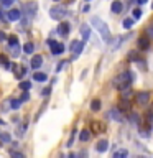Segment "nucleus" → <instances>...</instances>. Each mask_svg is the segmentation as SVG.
<instances>
[{
  "instance_id": "f257e3e1",
  "label": "nucleus",
  "mask_w": 153,
  "mask_h": 158,
  "mask_svg": "<svg viewBox=\"0 0 153 158\" xmlns=\"http://www.w3.org/2000/svg\"><path fill=\"white\" fill-rule=\"evenodd\" d=\"M132 81H133V73L132 71H123V73L118 74V76L114 77L112 86L115 87V89H118V91H123V89L130 87Z\"/></svg>"
},
{
  "instance_id": "f03ea898",
  "label": "nucleus",
  "mask_w": 153,
  "mask_h": 158,
  "mask_svg": "<svg viewBox=\"0 0 153 158\" xmlns=\"http://www.w3.org/2000/svg\"><path fill=\"white\" fill-rule=\"evenodd\" d=\"M91 25L99 31V35H101V38L104 40V41L110 43V30H109L107 23L104 22V20H101L99 17H92L91 18Z\"/></svg>"
},
{
  "instance_id": "7ed1b4c3",
  "label": "nucleus",
  "mask_w": 153,
  "mask_h": 158,
  "mask_svg": "<svg viewBox=\"0 0 153 158\" xmlns=\"http://www.w3.org/2000/svg\"><path fill=\"white\" fill-rule=\"evenodd\" d=\"M68 15V10L63 7V5H54V7L49 8V17H51L53 20H63L64 17Z\"/></svg>"
},
{
  "instance_id": "20e7f679",
  "label": "nucleus",
  "mask_w": 153,
  "mask_h": 158,
  "mask_svg": "<svg viewBox=\"0 0 153 158\" xmlns=\"http://www.w3.org/2000/svg\"><path fill=\"white\" fill-rule=\"evenodd\" d=\"M36 12H38V3L35 2V0H31V2H27L23 5V13L27 15V17H35L36 15Z\"/></svg>"
},
{
  "instance_id": "39448f33",
  "label": "nucleus",
  "mask_w": 153,
  "mask_h": 158,
  "mask_svg": "<svg viewBox=\"0 0 153 158\" xmlns=\"http://www.w3.org/2000/svg\"><path fill=\"white\" fill-rule=\"evenodd\" d=\"M48 44H49L51 53L54 54V56H59V54L64 53V44L63 43H58L56 40H48Z\"/></svg>"
},
{
  "instance_id": "423d86ee",
  "label": "nucleus",
  "mask_w": 153,
  "mask_h": 158,
  "mask_svg": "<svg viewBox=\"0 0 153 158\" xmlns=\"http://www.w3.org/2000/svg\"><path fill=\"white\" fill-rule=\"evenodd\" d=\"M148 101H150V92L142 91V92H137L135 94V102L138 104V106H147Z\"/></svg>"
},
{
  "instance_id": "0eeeda50",
  "label": "nucleus",
  "mask_w": 153,
  "mask_h": 158,
  "mask_svg": "<svg viewBox=\"0 0 153 158\" xmlns=\"http://www.w3.org/2000/svg\"><path fill=\"white\" fill-rule=\"evenodd\" d=\"M7 20H10V22H20L22 20V10H10V12L7 13Z\"/></svg>"
},
{
  "instance_id": "6e6552de",
  "label": "nucleus",
  "mask_w": 153,
  "mask_h": 158,
  "mask_svg": "<svg viewBox=\"0 0 153 158\" xmlns=\"http://www.w3.org/2000/svg\"><path fill=\"white\" fill-rule=\"evenodd\" d=\"M91 132L92 133H102V132H105V125L102 122L94 120V122H91Z\"/></svg>"
},
{
  "instance_id": "1a4fd4ad",
  "label": "nucleus",
  "mask_w": 153,
  "mask_h": 158,
  "mask_svg": "<svg viewBox=\"0 0 153 158\" xmlns=\"http://www.w3.org/2000/svg\"><path fill=\"white\" fill-rule=\"evenodd\" d=\"M69 30H71V25L66 23V22H63V23L58 25V35H61V36H68Z\"/></svg>"
},
{
  "instance_id": "9d476101",
  "label": "nucleus",
  "mask_w": 153,
  "mask_h": 158,
  "mask_svg": "<svg viewBox=\"0 0 153 158\" xmlns=\"http://www.w3.org/2000/svg\"><path fill=\"white\" fill-rule=\"evenodd\" d=\"M41 64H43L41 54H35V56H31V61H30V66H31V69H38Z\"/></svg>"
},
{
  "instance_id": "9b49d317",
  "label": "nucleus",
  "mask_w": 153,
  "mask_h": 158,
  "mask_svg": "<svg viewBox=\"0 0 153 158\" xmlns=\"http://www.w3.org/2000/svg\"><path fill=\"white\" fill-rule=\"evenodd\" d=\"M109 117H110L112 120H115V122H122L123 120V115L120 114L118 109H112V110H109Z\"/></svg>"
},
{
  "instance_id": "f8f14e48",
  "label": "nucleus",
  "mask_w": 153,
  "mask_h": 158,
  "mask_svg": "<svg viewBox=\"0 0 153 158\" xmlns=\"http://www.w3.org/2000/svg\"><path fill=\"white\" fill-rule=\"evenodd\" d=\"M138 48L140 49H148L150 48V38L148 36H140L138 38Z\"/></svg>"
},
{
  "instance_id": "ddd939ff",
  "label": "nucleus",
  "mask_w": 153,
  "mask_h": 158,
  "mask_svg": "<svg viewBox=\"0 0 153 158\" xmlns=\"http://www.w3.org/2000/svg\"><path fill=\"white\" fill-rule=\"evenodd\" d=\"M122 8H123V5L120 0H114L112 5H110V10H112V13H120L122 12Z\"/></svg>"
},
{
  "instance_id": "4468645a",
  "label": "nucleus",
  "mask_w": 153,
  "mask_h": 158,
  "mask_svg": "<svg viewBox=\"0 0 153 158\" xmlns=\"http://www.w3.org/2000/svg\"><path fill=\"white\" fill-rule=\"evenodd\" d=\"M81 35H82V41L86 43L89 40V36H91V28H89L87 25H82L81 27Z\"/></svg>"
},
{
  "instance_id": "2eb2a0df",
  "label": "nucleus",
  "mask_w": 153,
  "mask_h": 158,
  "mask_svg": "<svg viewBox=\"0 0 153 158\" xmlns=\"http://www.w3.org/2000/svg\"><path fill=\"white\" fill-rule=\"evenodd\" d=\"M107 148H109V142H107V140H99L97 145H96V150L101 152V153L107 152Z\"/></svg>"
},
{
  "instance_id": "dca6fc26",
  "label": "nucleus",
  "mask_w": 153,
  "mask_h": 158,
  "mask_svg": "<svg viewBox=\"0 0 153 158\" xmlns=\"http://www.w3.org/2000/svg\"><path fill=\"white\" fill-rule=\"evenodd\" d=\"M0 66H2V68H5V69H12V66H13V64L8 61V58L5 56V54H0Z\"/></svg>"
},
{
  "instance_id": "f3484780",
  "label": "nucleus",
  "mask_w": 153,
  "mask_h": 158,
  "mask_svg": "<svg viewBox=\"0 0 153 158\" xmlns=\"http://www.w3.org/2000/svg\"><path fill=\"white\" fill-rule=\"evenodd\" d=\"M33 79H35L36 82H44V81L48 79V76H46L44 73H35V74H33Z\"/></svg>"
},
{
  "instance_id": "a211bd4d",
  "label": "nucleus",
  "mask_w": 153,
  "mask_h": 158,
  "mask_svg": "<svg viewBox=\"0 0 153 158\" xmlns=\"http://www.w3.org/2000/svg\"><path fill=\"white\" fill-rule=\"evenodd\" d=\"M25 71H27V69L22 68V66L13 68V74H15V77H17V79H22V77H23V74H25Z\"/></svg>"
},
{
  "instance_id": "6ab92c4d",
  "label": "nucleus",
  "mask_w": 153,
  "mask_h": 158,
  "mask_svg": "<svg viewBox=\"0 0 153 158\" xmlns=\"http://www.w3.org/2000/svg\"><path fill=\"white\" fill-rule=\"evenodd\" d=\"M132 97H133V91H130V89H123L122 91V101H130Z\"/></svg>"
},
{
  "instance_id": "aec40b11",
  "label": "nucleus",
  "mask_w": 153,
  "mask_h": 158,
  "mask_svg": "<svg viewBox=\"0 0 153 158\" xmlns=\"http://www.w3.org/2000/svg\"><path fill=\"white\" fill-rule=\"evenodd\" d=\"M35 51V44L31 41H28V43H25V46H23V53H27V54H31Z\"/></svg>"
},
{
  "instance_id": "412c9836",
  "label": "nucleus",
  "mask_w": 153,
  "mask_h": 158,
  "mask_svg": "<svg viewBox=\"0 0 153 158\" xmlns=\"http://www.w3.org/2000/svg\"><path fill=\"white\" fill-rule=\"evenodd\" d=\"M128 156V152L125 150V148H122V150H117L115 153H114L112 158H127Z\"/></svg>"
},
{
  "instance_id": "4be33fe9",
  "label": "nucleus",
  "mask_w": 153,
  "mask_h": 158,
  "mask_svg": "<svg viewBox=\"0 0 153 158\" xmlns=\"http://www.w3.org/2000/svg\"><path fill=\"white\" fill-rule=\"evenodd\" d=\"M89 138H91V132H89V130H81V133H79V140H81V142H87Z\"/></svg>"
},
{
  "instance_id": "5701e85b",
  "label": "nucleus",
  "mask_w": 153,
  "mask_h": 158,
  "mask_svg": "<svg viewBox=\"0 0 153 158\" xmlns=\"http://www.w3.org/2000/svg\"><path fill=\"white\" fill-rule=\"evenodd\" d=\"M82 49H84V41H79V43H77V46L74 48V51H72V53H74V58H77L79 54L82 53Z\"/></svg>"
},
{
  "instance_id": "b1692460",
  "label": "nucleus",
  "mask_w": 153,
  "mask_h": 158,
  "mask_svg": "<svg viewBox=\"0 0 153 158\" xmlns=\"http://www.w3.org/2000/svg\"><path fill=\"white\" fill-rule=\"evenodd\" d=\"M20 107H22V101H20V99H12V101H10V109L17 110Z\"/></svg>"
},
{
  "instance_id": "393cba45",
  "label": "nucleus",
  "mask_w": 153,
  "mask_h": 158,
  "mask_svg": "<svg viewBox=\"0 0 153 158\" xmlns=\"http://www.w3.org/2000/svg\"><path fill=\"white\" fill-rule=\"evenodd\" d=\"M91 110H92V112L101 110V101H99V99H94V101L91 102Z\"/></svg>"
},
{
  "instance_id": "a878e982",
  "label": "nucleus",
  "mask_w": 153,
  "mask_h": 158,
  "mask_svg": "<svg viewBox=\"0 0 153 158\" xmlns=\"http://www.w3.org/2000/svg\"><path fill=\"white\" fill-rule=\"evenodd\" d=\"M133 23H135V20H133V18H125V20L122 22L123 28H127V30H130V28L133 27Z\"/></svg>"
},
{
  "instance_id": "bb28decb",
  "label": "nucleus",
  "mask_w": 153,
  "mask_h": 158,
  "mask_svg": "<svg viewBox=\"0 0 153 158\" xmlns=\"http://www.w3.org/2000/svg\"><path fill=\"white\" fill-rule=\"evenodd\" d=\"M18 87L22 89V91H30V89H31V82L30 81H22L18 84Z\"/></svg>"
},
{
  "instance_id": "cd10ccee",
  "label": "nucleus",
  "mask_w": 153,
  "mask_h": 158,
  "mask_svg": "<svg viewBox=\"0 0 153 158\" xmlns=\"http://www.w3.org/2000/svg\"><path fill=\"white\" fill-rule=\"evenodd\" d=\"M10 54H12V56H18L20 54V51H22V48H20V44H13V46H10Z\"/></svg>"
},
{
  "instance_id": "c85d7f7f",
  "label": "nucleus",
  "mask_w": 153,
  "mask_h": 158,
  "mask_svg": "<svg viewBox=\"0 0 153 158\" xmlns=\"http://www.w3.org/2000/svg\"><path fill=\"white\" fill-rule=\"evenodd\" d=\"M128 59H130V61H137L138 63L142 58H140V54H138L137 51H130V53H128Z\"/></svg>"
},
{
  "instance_id": "c756f323",
  "label": "nucleus",
  "mask_w": 153,
  "mask_h": 158,
  "mask_svg": "<svg viewBox=\"0 0 153 158\" xmlns=\"http://www.w3.org/2000/svg\"><path fill=\"white\" fill-rule=\"evenodd\" d=\"M7 41L10 46H13V44H18V38L15 36V35H10V36H7Z\"/></svg>"
},
{
  "instance_id": "7c9ffc66",
  "label": "nucleus",
  "mask_w": 153,
  "mask_h": 158,
  "mask_svg": "<svg viewBox=\"0 0 153 158\" xmlns=\"http://www.w3.org/2000/svg\"><path fill=\"white\" fill-rule=\"evenodd\" d=\"M0 140L5 142V143H10V140H12V137H10V133H0Z\"/></svg>"
},
{
  "instance_id": "2f4dec72",
  "label": "nucleus",
  "mask_w": 153,
  "mask_h": 158,
  "mask_svg": "<svg viewBox=\"0 0 153 158\" xmlns=\"http://www.w3.org/2000/svg\"><path fill=\"white\" fill-rule=\"evenodd\" d=\"M132 15H133V20L142 18V10H140V8H133V10H132Z\"/></svg>"
},
{
  "instance_id": "473e14b6",
  "label": "nucleus",
  "mask_w": 153,
  "mask_h": 158,
  "mask_svg": "<svg viewBox=\"0 0 153 158\" xmlns=\"http://www.w3.org/2000/svg\"><path fill=\"white\" fill-rule=\"evenodd\" d=\"M10 156H12V158H27L23 153H20V152H17V150H12V152H10Z\"/></svg>"
},
{
  "instance_id": "72a5a7b5",
  "label": "nucleus",
  "mask_w": 153,
  "mask_h": 158,
  "mask_svg": "<svg viewBox=\"0 0 153 158\" xmlns=\"http://www.w3.org/2000/svg\"><path fill=\"white\" fill-rule=\"evenodd\" d=\"M147 122H148V125H153V110L147 114Z\"/></svg>"
},
{
  "instance_id": "f704fd0d",
  "label": "nucleus",
  "mask_w": 153,
  "mask_h": 158,
  "mask_svg": "<svg viewBox=\"0 0 153 158\" xmlns=\"http://www.w3.org/2000/svg\"><path fill=\"white\" fill-rule=\"evenodd\" d=\"M13 2L15 0H0V5H2V7H10Z\"/></svg>"
},
{
  "instance_id": "c9c22d12",
  "label": "nucleus",
  "mask_w": 153,
  "mask_h": 158,
  "mask_svg": "<svg viewBox=\"0 0 153 158\" xmlns=\"http://www.w3.org/2000/svg\"><path fill=\"white\" fill-rule=\"evenodd\" d=\"M28 99H30V94H28V91H23L22 97H20V101H22V102H27Z\"/></svg>"
},
{
  "instance_id": "e433bc0d",
  "label": "nucleus",
  "mask_w": 153,
  "mask_h": 158,
  "mask_svg": "<svg viewBox=\"0 0 153 158\" xmlns=\"http://www.w3.org/2000/svg\"><path fill=\"white\" fill-rule=\"evenodd\" d=\"M128 117H130V120H132L133 123H138V115H137V114L130 112V115H128Z\"/></svg>"
},
{
  "instance_id": "4c0bfd02",
  "label": "nucleus",
  "mask_w": 153,
  "mask_h": 158,
  "mask_svg": "<svg viewBox=\"0 0 153 158\" xmlns=\"http://www.w3.org/2000/svg\"><path fill=\"white\" fill-rule=\"evenodd\" d=\"M2 110H3V112L10 110V101H7V102H3V104H2Z\"/></svg>"
},
{
  "instance_id": "58836bf2",
  "label": "nucleus",
  "mask_w": 153,
  "mask_h": 158,
  "mask_svg": "<svg viewBox=\"0 0 153 158\" xmlns=\"http://www.w3.org/2000/svg\"><path fill=\"white\" fill-rule=\"evenodd\" d=\"M66 64H68V61H61V63H59V64H58V68H56V73L61 71V69H63L64 66H66Z\"/></svg>"
},
{
  "instance_id": "ea45409f",
  "label": "nucleus",
  "mask_w": 153,
  "mask_h": 158,
  "mask_svg": "<svg viewBox=\"0 0 153 158\" xmlns=\"http://www.w3.org/2000/svg\"><path fill=\"white\" fill-rule=\"evenodd\" d=\"M5 40H7V33L0 30V43H2V41H5Z\"/></svg>"
},
{
  "instance_id": "a19ab883",
  "label": "nucleus",
  "mask_w": 153,
  "mask_h": 158,
  "mask_svg": "<svg viewBox=\"0 0 153 158\" xmlns=\"http://www.w3.org/2000/svg\"><path fill=\"white\" fill-rule=\"evenodd\" d=\"M49 92H51V89L46 87V89H43V91H41V96H43V97H44V96H49Z\"/></svg>"
},
{
  "instance_id": "79ce46f5",
  "label": "nucleus",
  "mask_w": 153,
  "mask_h": 158,
  "mask_svg": "<svg viewBox=\"0 0 153 158\" xmlns=\"http://www.w3.org/2000/svg\"><path fill=\"white\" fill-rule=\"evenodd\" d=\"M147 33L150 35V36H153V27H150V28H148V30H147Z\"/></svg>"
},
{
  "instance_id": "37998d69",
  "label": "nucleus",
  "mask_w": 153,
  "mask_h": 158,
  "mask_svg": "<svg viewBox=\"0 0 153 158\" xmlns=\"http://www.w3.org/2000/svg\"><path fill=\"white\" fill-rule=\"evenodd\" d=\"M147 2H148V0H137V3H138V5H145Z\"/></svg>"
},
{
  "instance_id": "c03bdc74",
  "label": "nucleus",
  "mask_w": 153,
  "mask_h": 158,
  "mask_svg": "<svg viewBox=\"0 0 153 158\" xmlns=\"http://www.w3.org/2000/svg\"><path fill=\"white\" fill-rule=\"evenodd\" d=\"M81 158H87V152H81Z\"/></svg>"
},
{
  "instance_id": "a18cd8bd",
  "label": "nucleus",
  "mask_w": 153,
  "mask_h": 158,
  "mask_svg": "<svg viewBox=\"0 0 153 158\" xmlns=\"http://www.w3.org/2000/svg\"><path fill=\"white\" fill-rule=\"evenodd\" d=\"M68 158H76V155H74V153H71V155H69Z\"/></svg>"
},
{
  "instance_id": "49530a36",
  "label": "nucleus",
  "mask_w": 153,
  "mask_h": 158,
  "mask_svg": "<svg viewBox=\"0 0 153 158\" xmlns=\"http://www.w3.org/2000/svg\"><path fill=\"white\" fill-rule=\"evenodd\" d=\"M0 125H3V120H0Z\"/></svg>"
},
{
  "instance_id": "de8ad7c7",
  "label": "nucleus",
  "mask_w": 153,
  "mask_h": 158,
  "mask_svg": "<svg viewBox=\"0 0 153 158\" xmlns=\"http://www.w3.org/2000/svg\"><path fill=\"white\" fill-rule=\"evenodd\" d=\"M59 158H64V156H63V155H59Z\"/></svg>"
},
{
  "instance_id": "09e8293b",
  "label": "nucleus",
  "mask_w": 153,
  "mask_h": 158,
  "mask_svg": "<svg viewBox=\"0 0 153 158\" xmlns=\"http://www.w3.org/2000/svg\"><path fill=\"white\" fill-rule=\"evenodd\" d=\"M86 2H91V0H86Z\"/></svg>"
},
{
  "instance_id": "8fccbe9b",
  "label": "nucleus",
  "mask_w": 153,
  "mask_h": 158,
  "mask_svg": "<svg viewBox=\"0 0 153 158\" xmlns=\"http://www.w3.org/2000/svg\"><path fill=\"white\" fill-rule=\"evenodd\" d=\"M151 8H153V3H151Z\"/></svg>"
},
{
  "instance_id": "3c124183",
  "label": "nucleus",
  "mask_w": 153,
  "mask_h": 158,
  "mask_svg": "<svg viewBox=\"0 0 153 158\" xmlns=\"http://www.w3.org/2000/svg\"><path fill=\"white\" fill-rule=\"evenodd\" d=\"M54 2H58V0H54Z\"/></svg>"
}]
</instances>
